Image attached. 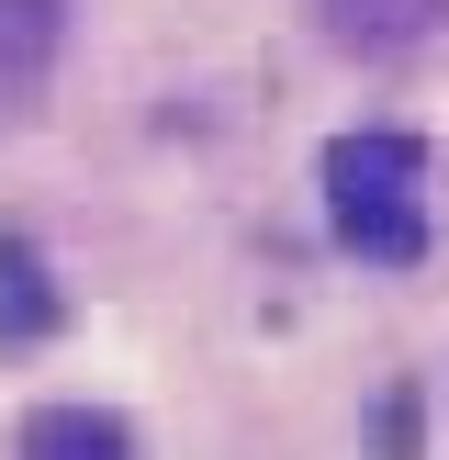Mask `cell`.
Here are the masks:
<instances>
[{"instance_id":"2","label":"cell","mask_w":449,"mask_h":460,"mask_svg":"<svg viewBox=\"0 0 449 460\" xmlns=\"http://www.w3.org/2000/svg\"><path fill=\"white\" fill-rule=\"evenodd\" d=\"M57 34L67 12L57 0H0V112H22L45 90V67H57Z\"/></svg>"},{"instance_id":"5","label":"cell","mask_w":449,"mask_h":460,"mask_svg":"<svg viewBox=\"0 0 449 460\" xmlns=\"http://www.w3.org/2000/svg\"><path fill=\"white\" fill-rule=\"evenodd\" d=\"M57 326V281L22 236H0V337H45Z\"/></svg>"},{"instance_id":"4","label":"cell","mask_w":449,"mask_h":460,"mask_svg":"<svg viewBox=\"0 0 449 460\" xmlns=\"http://www.w3.org/2000/svg\"><path fill=\"white\" fill-rule=\"evenodd\" d=\"M22 460H135V438L101 404H34L22 416Z\"/></svg>"},{"instance_id":"1","label":"cell","mask_w":449,"mask_h":460,"mask_svg":"<svg viewBox=\"0 0 449 460\" xmlns=\"http://www.w3.org/2000/svg\"><path fill=\"white\" fill-rule=\"evenodd\" d=\"M416 180H427V146L416 135H337L326 146V214H337V247H359V259L404 270L427 247V214H416Z\"/></svg>"},{"instance_id":"3","label":"cell","mask_w":449,"mask_h":460,"mask_svg":"<svg viewBox=\"0 0 449 460\" xmlns=\"http://www.w3.org/2000/svg\"><path fill=\"white\" fill-rule=\"evenodd\" d=\"M326 12L337 45H359V57H404V45H427L449 22V0H314Z\"/></svg>"}]
</instances>
